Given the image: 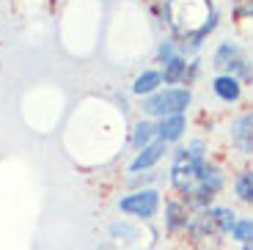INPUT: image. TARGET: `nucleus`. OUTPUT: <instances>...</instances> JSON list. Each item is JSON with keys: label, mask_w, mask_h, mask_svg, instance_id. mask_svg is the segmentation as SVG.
I'll list each match as a JSON object with an SVG mask.
<instances>
[{"label": "nucleus", "mask_w": 253, "mask_h": 250, "mask_svg": "<svg viewBox=\"0 0 253 250\" xmlns=\"http://www.w3.org/2000/svg\"><path fill=\"white\" fill-rule=\"evenodd\" d=\"M165 14H168L173 33L193 44H198V39H204L215 28V11L209 6V0H168Z\"/></svg>", "instance_id": "1"}, {"label": "nucleus", "mask_w": 253, "mask_h": 250, "mask_svg": "<svg viewBox=\"0 0 253 250\" xmlns=\"http://www.w3.org/2000/svg\"><path fill=\"white\" fill-rule=\"evenodd\" d=\"M193 102V94L187 88H168V91H160V94L149 96L143 102V113L149 116H160V119H168V116H182L184 110Z\"/></svg>", "instance_id": "2"}, {"label": "nucleus", "mask_w": 253, "mask_h": 250, "mask_svg": "<svg viewBox=\"0 0 253 250\" xmlns=\"http://www.w3.org/2000/svg\"><path fill=\"white\" fill-rule=\"evenodd\" d=\"M119 209L132 217L152 220L160 209V193L157 190H138L132 195H124V198H119Z\"/></svg>", "instance_id": "3"}, {"label": "nucleus", "mask_w": 253, "mask_h": 250, "mask_svg": "<svg viewBox=\"0 0 253 250\" xmlns=\"http://www.w3.org/2000/svg\"><path fill=\"white\" fill-rule=\"evenodd\" d=\"M231 138H234L237 149L251 154L253 151V113H245L242 119L234 121V132H231Z\"/></svg>", "instance_id": "4"}, {"label": "nucleus", "mask_w": 253, "mask_h": 250, "mask_svg": "<svg viewBox=\"0 0 253 250\" xmlns=\"http://www.w3.org/2000/svg\"><path fill=\"white\" fill-rule=\"evenodd\" d=\"M165 154V140H154V143H149L143 151H140L138 157H135L132 163H129V170H143V168H152L154 163H160Z\"/></svg>", "instance_id": "5"}, {"label": "nucleus", "mask_w": 253, "mask_h": 250, "mask_svg": "<svg viewBox=\"0 0 253 250\" xmlns=\"http://www.w3.org/2000/svg\"><path fill=\"white\" fill-rule=\"evenodd\" d=\"M165 225L171 231H179V228H187L190 217H187V207H182L179 201H168L165 204Z\"/></svg>", "instance_id": "6"}, {"label": "nucleus", "mask_w": 253, "mask_h": 250, "mask_svg": "<svg viewBox=\"0 0 253 250\" xmlns=\"http://www.w3.org/2000/svg\"><path fill=\"white\" fill-rule=\"evenodd\" d=\"M215 94L220 96L223 102H237V99H240V94H242L240 80H237V77H231V75L217 77V80H215Z\"/></svg>", "instance_id": "7"}, {"label": "nucleus", "mask_w": 253, "mask_h": 250, "mask_svg": "<svg viewBox=\"0 0 253 250\" xmlns=\"http://www.w3.org/2000/svg\"><path fill=\"white\" fill-rule=\"evenodd\" d=\"M182 132H184V116H168V119H163L157 126L160 140H165V143H168V140H176Z\"/></svg>", "instance_id": "8"}, {"label": "nucleus", "mask_w": 253, "mask_h": 250, "mask_svg": "<svg viewBox=\"0 0 253 250\" xmlns=\"http://www.w3.org/2000/svg\"><path fill=\"white\" fill-rule=\"evenodd\" d=\"M163 83V75L160 72H143V75H138L135 77V83H132V91L135 94H152V91H157V85Z\"/></svg>", "instance_id": "9"}, {"label": "nucleus", "mask_w": 253, "mask_h": 250, "mask_svg": "<svg viewBox=\"0 0 253 250\" xmlns=\"http://www.w3.org/2000/svg\"><path fill=\"white\" fill-rule=\"evenodd\" d=\"M234 190H237V195H240V201L251 204L253 201V170H242V173L237 176Z\"/></svg>", "instance_id": "10"}, {"label": "nucleus", "mask_w": 253, "mask_h": 250, "mask_svg": "<svg viewBox=\"0 0 253 250\" xmlns=\"http://www.w3.org/2000/svg\"><path fill=\"white\" fill-rule=\"evenodd\" d=\"M165 83H179L187 77V63L182 61V58H171V61L165 63Z\"/></svg>", "instance_id": "11"}, {"label": "nucleus", "mask_w": 253, "mask_h": 250, "mask_svg": "<svg viewBox=\"0 0 253 250\" xmlns=\"http://www.w3.org/2000/svg\"><path fill=\"white\" fill-rule=\"evenodd\" d=\"M110 237L119 239V242H138V228H132L129 223H113L110 225Z\"/></svg>", "instance_id": "12"}, {"label": "nucleus", "mask_w": 253, "mask_h": 250, "mask_svg": "<svg viewBox=\"0 0 253 250\" xmlns=\"http://www.w3.org/2000/svg\"><path fill=\"white\" fill-rule=\"evenodd\" d=\"M231 237L240 245H253V220H237L231 228Z\"/></svg>", "instance_id": "13"}, {"label": "nucleus", "mask_w": 253, "mask_h": 250, "mask_svg": "<svg viewBox=\"0 0 253 250\" xmlns=\"http://www.w3.org/2000/svg\"><path fill=\"white\" fill-rule=\"evenodd\" d=\"M154 135H157V126L149 124V121H140V124L135 126V138L132 140H135V146H143V149H146V146L152 143Z\"/></svg>", "instance_id": "14"}, {"label": "nucleus", "mask_w": 253, "mask_h": 250, "mask_svg": "<svg viewBox=\"0 0 253 250\" xmlns=\"http://www.w3.org/2000/svg\"><path fill=\"white\" fill-rule=\"evenodd\" d=\"M234 58H237V47L234 44H223L220 50H217V55H215V66L217 69H226V66H231Z\"/></svg>", "instance_id": "15"}, {"label": "nucleus", "mask_w": 253, "mask_h": 250, "mask_svg": "<svg viewBox=\"0 0 253 250\" xmlns=\"http://www.w3.org/2000/svg\"><path fill=\"white\" fill-rule=\"evenodd\" d=\"M237 17H253V0H234Z\"/></svg>", "instance_id": "16"}, {"label": "nucleus", "mask_w": 253, "mask_h": 250, "mask_svg": "<svg viewBox=\"0 0 253 250\" xmlns=\"http://www.w3.org/2000/svg\"><path fill=\"white\" fill-rule=\"evenodd\" d=\"M242 250H253V245H242Z\"/></svg>", "instance_id": "17"}]
</instances>
